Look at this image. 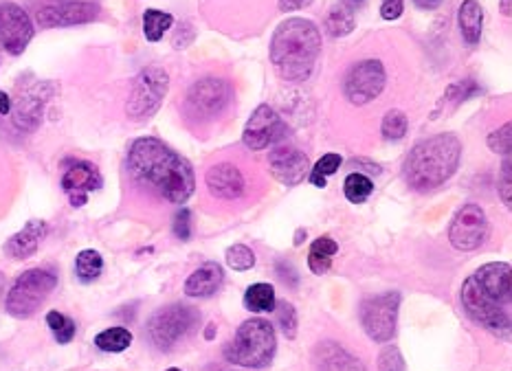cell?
I'll return each instance as SVG.
<instances>
[{
	"mask_svg": "<svg viewBox=\"0 0 512 371\" xmlns=\"http://www.w3.org/2000/svg\"><path fill=\"white\" fill-rule=\"evenodd\" d=\"M207 187L222 200H236L244 194V176L233 163H218L207 172Z\"/></svg>",
	"mask_w": 512,
	"mask_h": 371,
	"instance_id": "ffe728a7",
	"label": "cell"
},
{
	"mask_svg": "<svg viewBox=\"0 0 512 371\" xmlns=\"http://www.w3.org/2000/svg\"><path fill=\"white\" fill-rule=\"evenodd\" d=\"M271 174L286 187H295L310 174L308 156L297 148H277L269 156Z\"/></svg>",
	"mask_w": 512,
	"mask_h": 371,
	"instance_id": "e0dca14e",
	"label": "cell"
},
{
	"mask_svg": "<svg viewBox=\"0 0 512 371\" xmlns=\"http://www.w3.org/2000/svg\"><path fill=\"white\" fill-rule=\"evenodd\" d=\"M11 112V99L7 93L0 91V117H7Z\"/></svg>",
	"mask_w": 512,
	"mask_h": 371,
	"instance_id": "7bdbcfd3",
	"label": "cell"
},
{
	"mask_svg": "<svg viewBox=\"0 0 512 371\" xmlns=\"http://www.w3.org/2000/svg\"><path fill=\"white\" fill-rule=\"evenodd\" d=\"M462 143L455 134H436L420 141L403 163L405 183L416 191L438 189L458 170Z\"/></svg>",
	"mask_w": 512,
	"mask_h": 371,
	"instance_id": "277c9868",
	"label": "cell"
},
{
	"mask_svg": "<svg viewBox=\"0 0 512 371\" xmlns=\"http://www.w3.org/2000/svg\"><path fill=\"white\" fill-rule=\"evenodd\" d=\"M33 33H36V27L27 11L16 3L3 0L0 3V51L9 55L25 53Z\"/></svg>",
	"mask_w": 512,
	"mask_h": 371,
	"instance_id": "7c38bea8",
	"label": "cell"
},
{
	"mask_svg": "<svg viewBox=\"0 0 512 371\" xmlns=\"http://www.w3.org/2000/svg\"><path fill=\"white\" fill-rule=\"evenodd\" d=\"M512 126L510 123H506V126H502L499 130H495L491 137H488V148H491L495 154H504V156H510L512 152Z\"/></svg>",
	"mask_w": 512,
	"mask_h": 371,
	"instance_id": "e575fe53",
	"label": "cell"
},
{
	"mask_svg": "<svg viewBox=\"0 0 512 371\" xmlns=\"http://www.w3.org/2000/svg\"><path fill=\"white\" fill-rule=\"evenodd\" d=\"M339 167H341V156H339V154H326L324 159L317 161L315 170H310V172H315V174H319V176L328 178V176L335 174V172L339 170Z\"/></svg>",
	"mask_w": 512,
	"mask_h": 371,
	"instance_id": "f35d334b",
	"label": "cell"
},
{
	"mask_svg": "<svg viewBox=\"0 0 512 371\" xmlns=\"http://www.w3.org/2000/svg\"><path fill=\"white\" fill-rule=\"evenodd\" d=\"M339 253V244L332 238H319L310 246L308 253V266L315 275H326L332 266V257Z\"/></svg>",
	"mask_w": 512,
	"mask_h": 371,
	"instance_id": "cb8c5ba5",
	"label": "cell"
},
{
	"mask_svg": "<svg viewBox=\"0 0 512 371\" xmlns=\"http://www.w3.org/2000/svg\"><path fill=\"white\" fill-rule=\"evenodd\" d=\"M275 314H277V325H280L286 339H295L297 336V312L288 301L275 303Z\"/></svg>",
	"mask_w": 512,
	"mask_h": 371,
	"instance_id": "836d02e7",
	"label": "cell"
},
{
	"mask_svg": "<svg viewBox=\"0 0 512 371\" xmlns=\"http://www.w3.org/2000/svg\"><path fill=\"white\" fill-rule=\"evenodd\" d=\"M343 191H345V198L354 202V205H363V202L372 196L374 183H372L370 176H365L361 172H354V174L345 178Z\"/></svg>",
	"mask_w": 512,
	"mask_h": 371,
	"instance_id": "f546056e",
	"label": "cell"
},
{
	"mask_svg": "<svg viewBox=\"0 0 512 371\" xmlns=\"http://www.w3.org/2000/svg\"><path fill=\"white\" fill-rule=\"evenodd\" d=\"M102 187V174L88 161H69L62 174V189L73 207H84L88 194Z\"/></svg>",
	"mask_w": 512,
	"mask_h": 371,
	"instance_id": "9a60e30c",
	"label": "cell"
},
{
	"mask_svg": "<svg viewBox=\"0 0 512 371\" xmlns=\"http://www.w3.org/2000/svg\"><path fill=\"white\" fill-rule=\"evenodd\" d=\"M512 0H502V5H499V9H502L504 16H510L512 14V7H510Z\"/></svg>",
	"mask_w": 512,
	"mask_h": 371,
	"instance_id": "ee69618b",
	"label": "cell"
},
{
	"mask_svg": "<svg viewBox=\"0 0 512 371\" xmlns=\"http://www.w3.org/2000/svg\"><path fill=\"white\" fill-rule=\"evenodd\" d=\"M51 93H53V86L47 82L31 86L29 91L22 93L16 108H11L14 110V126L22 132L36 130L42 119V110L47 106Z\"/></svg>",
	"mask_w": 512,
	"mask_h": 371,
	"instance_id": "ac0fdd59",
	"label": "cell"
},
{
	"mask_svg": "<svg viewBox=\"0 0 512 371\" xmlns=\"http://www.w3.org/2000/svg\"><path fill=\"white\" fill-rule=\"evenodd\" d=\"M95 345H97V350L108 352V354L126 352L132 345V332L121 328V325H117V328H108L95 336Z\"/></svg>",
	"mask_w": 512,
	"mask_h": 371,
	"instance_id": "d4e9b609",
	"label": "cell"
},
{
	"mask_svg": "<svg viewBox=\"0 0 512 371\" xmlns=\"http://www.w3.org/2000/svg\"><path fill=\"white\" fill-rule=\"evenodd\" d=\"M277 352L275 328L264 319L244 321L233 339L225 345V358L244 369H264L273 363Z\"/></svg>",
	"mask_w": 512,
	"mask_h": 371,
	"instance_id": "5b68a950",
	"label": "cell"
},
{
	"mask_svg": "<svg viewBox=\"0 0 512 371\" xmlns=\"http://www.w3.org/2000/svg\"><path fill=\"white\" fill-rule=\"evenodd\" d=\"M458 27L464 42L469 47H475L477 42L482 40V29H484V9L477 0H464L458 11Z\"/></svg>",
	"mask_w": 512,
	"mask_h": 371,
	"instance_id": "603a6c76",
	"label": "cell"
},
{
	"mask_svg": "<svg viewBox=\"0 0 512 371\" xmlns=\"http://www.w3.org/2000/svg\"><path fill=\"white\" fill-rule=\"evenodd\" d=\"M225 281V271L222 266L216 262H207L196 271L189 275V279L185 281V295L192 299H209L214 297L218 288Z\"/></svg>",
	"mask_w": 512,
	"mask_h": 371,
	"instance_id": "44dd1931",
	"label": "cell"
},
{
	"mask_svg": "<svg viewBox=\"0 0 512 371\" xmlns=\"http://www.w3.org/2000/svg\"><path fill=\"white\" fill-rule=\"evenodd\" d=\"M317 371H365L359 358L345 352L337 343H321L315 352Z\"/></svg>",
	"mask_w": 512,
	"mask_h": 371,
	"instance_id": "7402d4cb",
	"label": "cell"
},
{
	"mask_svg": "<svg viewBox=\"0 0 512 371\" xmlns=\"http://www.w3.org/2000/svg\"><path fill=\"white\" fill-rule=\"evenodd\" d=\"M97 16L99 5L84 3V0H69V3L42 7L36 14V22L42 29H58L86 25V22H93Z\"/></svg>",
	"mask_w": 512,
	"mask_h": 371,
	"instance_id": "5bb4252c",
	"label": "cell"
},
{
	"mask_svg": "<svg viewBox=\"0 0 512 371\" xmlns=\"http://www.w3.org/2000/svg\"><path fill=\"white\" fill-rule=\"evenodd\" d=\"M414 5H416L418 9L433 11V9H438V7L442 5V0H414Z\"/></svg>",
	"mask_w": 512,
	"mask_h": 371,
	"instance_id": "b9f144b4",
	"label": "cell"
},
{
	"mask_svg": "<svg viewBox=\"0 0 512 371\" xmlns=\"http://www.w3.org/2000/svg\"><path fill=\"white\" fill-rule=\"evenodd\" d=\"M354 31V14L348 5H335L328 11L326 33L330 38H345Z\"/></svg>",
	"mask_w": 512,
	"mask_h": 371,
	"instance_id": "484cf974",
	"label": "cell"
},
{
	"mask_svg": "<svg viewBox=\"0 0 512 371\" xmlns=\"http://www.w3.org/2000/svg\"><path fill=\"white\" fill-rule=\"evenodd\" d=\"M198 328L200 314L196 308L172 303V306H165L152 314L148 321V336L161 352H172L174 347L185 343L189 336H194Z\"/></svg>",
	"mask_w": 512,
	"mask_h": 371,
	"instance_id": "8992f818",
	"label": "cell"
},
{
	"mask_svg": "<svg viewBox=\"0 0 512 371\" xmlns=\"http://www.w3.org/2000/svg\"><path fill=\"white\" fill-rule=\"evenodd\" d=\"M348 3H350V5H354V7H356V5H361V3H363V0H348Z\"/></svg>",
	"mask_w": 512,
	"mask_h": 371,
	"instance_id": "bcb514c9",
	"label": "cell"
},
{
	"mask_svg": "<svg viewBox=\"0 0 512 371\" xmlns=\"http://www.w3.org/2000/svg\"><path fill=\"white\" fill-rule=\"evenodd\" d=\"M462 306L482 328L508 339L512 330V271L506 262H493L475 271L462 286Z\"/></svg>",
	"mask_w": 512,
	"mask_h": 371,
	"instance_id": "7a4b0ae2",
	"label": "cell"
},
{
	"mask_svg": "<svg viewBox=\"0 0 512 371\" xmlns=\"http://www.w3.org/2000/svg\"><path fill=\"white\" fill-rule=\"evenodd\" d=\"M398 308L400 292L396 290L383 292V295L370 297L361 303V325L374 343H389L394 339L398 325Z\"/></svg>",
	"mask_w": 512,
	"mask_h": 371,
	"instance_id": "9c48e42d",
	"label": "cell"
},
{
	"mask_svg": "<svg viewBox=\"0 0 512 371\" xmlns=\"http://www.w3.org/2000/svg\"><path fill=\"white\" fill-rule=\"evenodd\" d=\"M313 0H280V11H295L308 7Z\"/></svg>",
	"mask_w": 512,
	"mask_h": 371,
	"instance_id": "60d3db41",
	"label": "cell"
},
{
	"mask_svg": "<svg viewBox=\"0 0 512 371\" xmlns=\"http://www.w3.org/2000/svg\"><path fill=\"white\" fill-rule=\"evenodd\" d=\"M409 121L403 110H389L383 117V126L381 132L387 141H400L407 134Z\"/></svg>",
	"mask_w": 512,
	"mask_h": 371,
	"instance_id": "1f68e13d",
	"label": "cell"
},
{
	"mask_svg": "<svg viewBox=\"0 0 512 371\" xmlns=\"http://www.w3.org/2000/svg\"><path fill=\"white\" fill-rule=\"evenodd\" d=\"M304 235H306V231H304V229H299V231H297V238H295V246H302V242H304Z\"/></svg>",
	"mask_w": 512,
	"mask_h": 371,
	"instance_id": "f6af8a7d",
	"label": "cell"
},
{
	"mask_svg": "<svg viewBox=\"0 0 512 371\" xmlns=\"http://www.w3.org/2000/svg\"><path fill=\"white\" fill-rule=\"evenodd\" d=\"M168 371H181V369H168Z\"/></svg>",
	"mask_w": 512,
	"mask_h": 371,
	"instance_id": "7dc6e473",
	"label": "cell"
},
{
	"mask_svg": "<svg viewBox=\"0 0 512 371\" xmlns=\"http://www.w3.org/2000/svg\"><path fill=\"white\" fill-rule=\"evenodd\" d=\"M225 260H227V266L233 268V271L244 273V271H251L255 266V253L249 249V246L233 244L227 249Z\"/></svg>",
	"mask_w": 512,
	"mask_h": 371,
	"instance_id": "d6a6232c",
	"label": "cell"
},
{
	"mask_svg": "<svg viewBox=\"0 0 512 371\" xmlns=\"http://www.w3.org/2000/svg\"><path fill=\"white\" fill-rule=\"evenodd\" d=\"M128 170L135 181L148 185L172 205H185L194 194V167L161 139L141 137L130 145Z\"/></svg>",
	"mask_w": 512,
	"mask_h": 371,
	"instance_id": "6da1fadb",
	"label": "cell"
},
{
	"mask_svg": "<svg viewBox=\"0 0 512 371\" xmlns=\"http://www.w3.org/2000/svg\"><path fill=\"white\" fill-rule=\"evenodd\" d=\"M387 82V73L381 60H363L354 64L350 73L345 75L343 93L354 106H365L383 93Z\"/></svg>",
	"mask_w": 512,
	"mask_h": 371,
	"instance_id": "30bf717a",
	"label": "cell"
},
{
	"mask_svg": "<svg viewBox=\"0 0 512 371\" xmlns=\"http://www.w3.org/2000/svg\"><path fill=\"white\" fill-rule=\"evenodd\" d=\"M55 288H58V275L44 268H31L22 273L7 292L5 308L14 319H29L42 308Z\"/></svg>",
	"mask_w": 512,
	"mask_h": 371,
	"instance_id": "52a82bcc",
	"label": "cell"
},
{
	"mask_svg": "<svg viewBox=\"0 0 512 371\" xmlns=\"http://www.w3.org/2000/svg\"><path fill=\"white\" fill-rule=\"evenodd\" d=\"M49 227L44 220H29L16 235H11L5 244V255L11 260H29L40 249L42 240L47 238Z\"/></svg>",
	"mask_w": 512,
	"mask_h": 371,
	"instance_id": "d6986e66",
	"label": "cell"
},
{
	"mask_svg": "<svg viewBox=\"0 0 512 371\" xmlns=\"http://www.w3.org/2000/svg\"><path fill=\"white\" fill-rule=\"evenodd\" d=\"M231 101V86L218 77H205L198 80L187 95V108L198 119L218 117Z\"/></svg>",
	"mask_w": 512,
	"mask_h": 371,
	"instance_id": "4fadbf2b",
	"label": "cell"
},
{
	"mask_svg": "<svg viewBox=\"0 0 512 371\" xmlns=\"http://www.w3.org/2000/svg\"><path fill=\"white\" fill-rule=\"evenodd\" d=\"M47 325L51 328L55 341H58L60 345H66V343H71L75 339V332H77L75 321L69 319V317H64L62 312L51 310L47 314Z\"/></svg>",
	"mask_w": 512,
	"mask_h": 371,
	"instance_id": "4dcf8cb0",
	"label": "cell"
},
{
	"mask_svg": "<svg viewBox=\"0 0 512 371\" xmlns=\"http://www.w3.org/2000/svg\"><path fill=\"white\" fill-rule=\"evenodd\" d=\"M378 371H405V358L396 345H387L378 356Z\"/></svg>",
	"mask_w": 512,
	"mask_h": 371,
	"instance_id": "d590c367",
	"label": "cell"
},
{
	"mask_svg": "<svg viewBox=\"0 0 512 371\" xmlns=\"http://www.w3.org/2000/svg\"><path fill=\"white\" fill-rule=\"evenodd\" d=\"M488 238V218L486 211L475 205V202H469L464 205L455 218L451 220L449 227V242L453 249L458 251H475L486 242Z\"/></svg>",
	"mask_w": 512,
	"mask_h": 371,
	"instance_id": "8fae6325",
	"label": "cell"
},
{
	"mask_svg": "<svg viewBox=\"0 0 512 371\" xmlns=\"http://www.w3.org/2000/svg\"><path fill=\"white\" fill-rule=\"evenodd\" d=\"M321 53V33L313 20L288 18L271 38V62L286 82H306Z\"/></svg>",
	"mask_w": 512,
	"mask_h": 371,
	"instance_id": "3957f363",
	"label": "cell"
},
{
	"mask_svg": "<svg viewBox=\"0 0 512 371\" xmlns=\"http://www.w3.org/2000/svg\"><path fill=\"white\" fill-rule=\"evenodd\" d=\"M275 303V288L271 284H253L244 292V306L251 312H273Z\"/></svg>",
	"mask_w": 512,
	"mask_h": 371,
	"instance_id": "83f0119b",
	"label": "cell"
},
{
	"mask_svg": "<svg viewBox=\"0 0 512 371\" xmlns=\"http://www.w3.org/2000/svg\"><path fill=\"white\" fill-rule=\"evenodd\" d=\"M170 88V77L159 66H150V69H143L135 84H132V91L126 104V115L132 121H148L154 117L163 104L165 95H168Z\"/></svg>",
	"mask_w": 512,
	"mask_h": 371,
	"instance_id": "ba28073f",
	"label": "cell"
},
{
	"mask_svg": "<svg viewBox=\"0 0 512 371\" xmlns=\"http://www.w3.org/2000/svg\"><path fill=\"white\" fill-rule=\"evenodd\" d=\"M104 271V257L99 255L93 249H86L80 255H77L75 260V275L77 279L82 281V284H93L95 279H99Z\"/></svg>",
	"mask_w": 512,
	"mask_h": 371,
	"instance_id": "4316f807",
	"label": "cell"
},
{
	"mask_svg": "<svg viewBox=\"0 0 512 371\" xmlns=\"http://www.w3.org/2000/svg\"><path fill=\"white\" fill-rule=\"evenodd\" d=\"M282 119L277 117V112L271 106H258L247 121V128H244V145L249 150H264L269 148L273 141L280 139L282 134Z\"/></svg>",
	"mask_w": 512,
	"mask_h": 371,
	"instance_id": "2e32d148",
	"label": "cell"
},
{
	"mask_svg": "<svg viewBox=\"0 0 512 371\" xmlns=\"http://www.w3.org/2000/svg\"><path fill=\"white\" fill-rule=\"evenodd\" d=\"M174 235L183 242H189V238H192V213H189V209H178L174 216Z\"/></svg>",
	"mask_w": 512,
	"mask_h": 371,
	"instance_id": "8d00e7d4",
	"label": "cell"
},
{
	"mask_svg": "<svg viewBox=\"0 0 512 371\" xmlns=\"http://www.w3.org/2000/svg\"><path fill=\"white\" fill-rule=\"evenodd\" d=\"M403 11H405L403 0H383V5H381L383 20H398L400 16H403Z\"/></svg>",
	"mask_w": 512,
	"mask_h": 371,
	"instance_id": "ab89813d",
	"label": "cell"
},
{
	"mask_svg": "<svg viewBox=\"0 0 512 371\" xmlns=\"http://www.w3.org/2000/svg\"><path fill=\"white\" fill-rule=\"evenodd\" d=\"M499 196H502L506 207L512 205V163H510V159H506V163L502 167V176H499Z\"/></svg>",
	"mask_w": 512,
	"mask_h": 371,
	"instance_id": "74e56055",
	"label": "cell"
},
{
	"mask_svg": "<svg viewBox=\"0 0 512 371\" xmlns=\"http://www.w3.org/2000/svg\"><path fill=\"white\" fill-rule=\"evenodd\" d=\"M174 25V16L168 14V11H159V9H148L143 14V36H146L150 42H159L165 33H168Z\"/></svg>",
	"mask_w": 512,
	"mask_h": 371,
	"instance_id": "f1b7e54d",
	"label": "cell"
}]
</instances>
